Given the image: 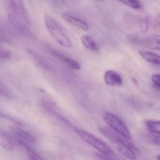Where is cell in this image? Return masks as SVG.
Segmentation results:
<instances>
[{
	"instance_id": "2",
	"label": "cell",
	"mask_w": 160,
	"mask_h": 160,
	"mask_svg": "<svg viewBox=\"0 0 160 160\" xmlns=\"http://www.w3.org/2000/svg\"><path fill=\"white\" fill-rule=\"evenodd\" d=\"M75 131L82 140L104 154H113L112 151L106 143L88 132L81 129L75 128Z\"/></svg>"
},
{
	"instance_id": "24",
	"label": "cell",
	"mask_w": 160,
	"mask_h": 160,
	"mask_svg": "<svg viewBox=\"0 0 160 160\" xmlns=\"http://www.w3.org/2000/svg\"><path fill=\"white\" fill-rule=\"evenodd\" d=\"M97 1H102V0H97Z\"/></svg>"
},
{
	"instance_id": "13",
	"label": "cell",
	"mask_w": 160,
	"mask_h": 160,
	"mask_svg": "<svg viewBox=\"0 0 160 160\" xmlns=\"http://www.w3.org/2000/svg\"><path fill=\"white\" fill-rule=\"evenodd\" d=\"M120 3L135 9H141L142 5L137 0H118Z\"/></svg>"
},
{
	"instance_id": "19",
	"label": "cell",
	"mask_w": 160,
	"mask_h": 160,
	"mask_svg": "<svg viewBox=\"0 0 160 160\" xmlns=\"http://www.w3.org/2000/svg\"><path fill=\"white\" fill-rule=\"evenodd\" d=\"M10 52L0 50V58H9L11 56Z\"/></svg>"
},
{
	"instance_id": "5",
	"label": "cell",
	"mask_w": 160,
	"mask_h": 160,
	"mask_svg": "<svg viewBox=\"0 0 160 160\" xmlns=\"http://www.w3.org/2000/svg\"><path fill=\"white\" fill-rule=\"evenodd\" d=\"M104 79L106 84L110 86H120L123 83L121 76L113 70L106 71L104 74Z\"/></svg>"
},
{
	"instance_id": "6",
	"label": "cell",
	"mask_w": 160,
	"mask_h": 160,
	"mask_svg": "<svg viewBox=\"0 0 160 160\" xmlns=\"http://www.w3.org/2000/svg\"><path fill=\"white\" fill-rule=\"evenodd\" d=\"M62 17L65 20L74 26L81 28L84 31H88L89 30V27L87 23L78 18H76L67 13H63L62 14Z\"/></svg>"
},
{
	"instance_id": "14",
	"label": "cell",
	"mask_w": 160,
	"mask_h": 160,
	"mask_svg": "<svg viewBox=\"0 0 160 160\" xmlns=\"http://www.w3.org/2000/svg\"><path fill=\"white\" fill-rule=\"evenodd\" d=\"M149 18L148 16H144L140 20V26L141 32L142 33H146L149 29Z\"/></svg>"
},
{
	"instance_id": "21",
	"label": "cell",
	"mask_w": 160,
	"mask_h": 160,
	"mask_svg": "<svg viewBox=\"0 0 160 160\" xmlns=\"http://www.w3.org/2000/svg\"><path fill=\"white\" fill-rule=\"evenodd\" d=\"M0 42L9 43L10 42V40L5 36L3 35L2 34H0Z\"/></svg>"
},
{
	"instance_id": "9",
	"label": "cell",
	"mask_w": 160,
	"mask_h": 160,
	"mask_svg": "<svg viewBox=\"0 0 160 160\" xmlns=\"http://www.w3.org/2000/svg\"><path fill=\"white\" fill-rule=\"evenodd\" d=\"M139 54L146 61L153 65H160V55L152 52L139 50Z\"/></svg>"
},
{
	"instance_id": "16",
	"label": "cell",
	"mask_w": 160,
	"mask_h": 160,
	"mask_svg": "<svg viewBox=\"0 0 160 160\" xmlns=\"http://www.w3.org/2000/svg\"><path fill=\"white\" fill-rule=\"evenodd\" d=\"M154 27L155 30L160 33V14H157L155 17L154 21Z\"/></svg>"
},
{
	"instance_id": "17",
	"label": "cell",
	"mask_w": 160,
	"mask_h": 160,
	"mask_svg": "<svg viewBox=\"0 0 160 160\" xmlns=\"http://www.w3.org/2000/svg\"><path fill=\"white\" fill-rule=\"evenodd\" d=\"M151 80L154 85L160 89V74H154L152 75Z\"/></svg>"
},
{
	"instance_id": "18",
	"label": "cell",
	"mask_w": 160,
	"mask_h": 160,
	"mask_svg": "<svg viewBox=\"0 0 160 160\" xmlns=\"http://www.w3.org/2000/svg\"><path fill=\"white\" fill-rule=\"evenodd\" d=\"M8 1L12 9L14 11L18 12V6L17 5V0H8Z\"/></svg>"
},
{
	"instance_id": "20",
	"label": "cell",
	"mask_w": 160,
	"mask_h": 160,
	"mask_svg": "<svg viewBox=\"0 0 160 160\" xmlns=\"http://www.w3.org/2000/svg\"><path fill=\"white\" fill-rule=\"evenodd\" d=\"M150 138H151L153 142H154L155 143L160 145V135L153 134V135H151Z\"/></svg>"
},
{
	"instance_id": "1",
	"label": "cell",
	"mask_w": 160,
	"mask_h": 160,
	"mask_svg": "<svg viewBox=\"0 0 160 160\" xmlns=\"http://www.w3.org/2000/svg\"><path fill=\"white\" fill-rule=\"evenodd\" d=\"M45 25L53 39L60 45L67 48H70L72 42L65 34L61 25L51 16L46 15L44 18Z\"/></svg>"
},
{
	"instance_id": "8",
	"label": "cell",
	"mask_w": 160,
	"mask_h": 160,
	"mask_svg": "<svg viewBox=\"0 0 160 160\" xmlns=\"http://www.w3.org/2000/svg\"><path fill=\"white\" fill-rule=\"evenodd\" d=\"M11 131L20 139L31 144H35V140L32 135L22 129L18 127L13 126L10 128Z\"/></svg>"
},
{
	"instance_id": "3",
	"label": "cell",
	"mask_w": 160,
	"mask_h": 160,
	"mask_svg": "<svg viewBox=\"0 0 160 160\" xmlns=\"http://www.w3.org/2000/svg\"><path fill=\"white\" fill-rule=\"evenodd\" d=\"M103 117L105 123L117 133L126 139L131 138L129 131L124 123L116 116L107 112L103 114Z\"/></svg>"
},
{
	"instance_id": "10",
	"label": "cell",
	"mask_w": 160,
	"mask_h": 160,
	"mask_svg": "<svg viewBox=\"0 0 160 160\" xmlns=\"http://www.w3.org/2000/svg\"><path fill=\"white\" fill-rule=\"evenodd\" d=\"M81 41L83 45L87 49L94 52L98 51V47L97 43L90 36L87 35L82 36L81 38Z\"/></svg>"
},
{
	"instance_id": "7",
	"label": "cell",
	"mask_w": 160,
	"mask_h": 160,
	"mask_svg": "<svg viewBox=\"0 0 160 160\" xmlns=\"http://www.w3.org/2000/svg\"><path fill=\"white\" fill-rule=\"evenodd\" d=\"M51 53L54 56L63 62L67 65L68 66L72 69L75 70H79L81 69V65L76 60L65 56L63 54L57 52L55 51H51Z\"/></svg>"
},
{
	"instance_id": "12",
	"label": "cell",
	"mask_w": 160,
	"mask_h": 160,
	"mask_svg": "<svg viewBox=\"0 0 160 160\" xmlns=\"http://www.w3.org/2000/svg\"><path fill=\"white\" fill-rule=\"evenodd\" d=\"M0 144L6 149L10 150L13 148V144L9 137L5 133L0 132Z\"/></svg>"
},
{
	"instance_id": "4",
	"label": "cell",
	"mask_w": 160,
	"mask_h": 160,
	"mask_svg": "<svg viewBox=\"0 0 160 160\" xmlns=\"http://www.w3.org/2000/svg\"><path fill=\"white\" fill-rule=\"evenodd\" d=\"M139 45L152 49L160 51V35L151 34L140 40H135Z\"/></svg>"
},
{
	"instance_id": "22",
	"label": "cell",
	"mask_w": 160,
	"mask_h": 160,
	"mask_svg": "<svg viewBox=\"0 0 160 160\" xmlns=\"http://www.w3.org/2000/svg\"><path fill=\"white\" fill-rule=\"evenodd\" d=\"M131 79L132 81V82H133V84H134V85H137L138 84V81H137V80L135 79V78L132 77Z\"/></svg>"
},
{
	"instance_id": "23",
	"label": "cell",
	"mask_w": 160,
	"mask_h": 160,
	"mask_svg": "<svg viewBox=\"0 0 160 160\" xmlns=\"http://www.w3.org/2000/svg\"><path fill=\"white\" fill-rule=\"evenodd\" d=\"M157 159L160 160V155H159V156H158V157H157Z\"/></svg>"
},
{
	"instance_id": "15",
	"label": "cell",
	"mask_w": 160,
	"mask_h": 160,
	"mask_svg": "<svg viewBox=\"0 0 160 160\" xmlns=\"http://www.w3.org/2000/svg\"><path fill=\"white\" fill-rule=\"evenodd\" d=\"M0 95L8 98H11L12 97L11 92L5 85L1 82H0Z\"/></svg>"
},
{
	"instance_id": "11",
	"label": "cell",
	"mask_w": 160,
	"mask_h": 160,
	"mask_svg": "<svg viewBox=\"0 0 160 160\" xmlns=\"http://www.w3.org/2000/svg\"><path fill=\"white\" fill-rule=\"evenodd\" d=\"M145 125L150 132L160 135V121L148 120L145 122Z\"/></svg>"
}]
</instances>
